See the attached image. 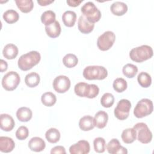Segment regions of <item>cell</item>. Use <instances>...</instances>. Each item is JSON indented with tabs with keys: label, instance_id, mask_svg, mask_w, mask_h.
Returning <instances> with one entry per match:
<instances>
[{
	"label": "cell",
	"instance_id": "cell-20",
	"mask_svg": "<svg viewBox=\"0 0 154 154\" xmlns=\"http://www.w3.org/2000/svg\"><path fill=\"white\" fill-rule=\"evenodd\" d=\"M32 116V111L28 107H20L16 111V117L17 119L22 122H27L29 121L31 119Z\"/></svg>",
	"mask_w": 154,
	"mask_h": 154
},
{
	"label": "cell",
	"instance_id": "cell-24",
	"mask_svg": "<svg viewBox=\"0 0 154 154\" xmlns=\"http://www.w3.org/2000/svg\"><path fill=\"white\" fill-rule=\"evenodd\" d=\"M62 20L65 26L72 27L74 26L76 20V14L70 10L66 11L62 16Z\"/></svg>",
	"mask_w": 154,
	"mask_h": 154
},
{
	"label": "cell",
	"instance_id": "cell-21",
	"mask_svg": "<svg viewBox=\"0 0 154 154\" xmlns=\"http://www.w3.org/2000/svg\"><path fill=\"white\" fill-rule=\"evenodd\" d=\"M79 128L83 131H89L94 128L93 117L90 116H85L79 121Z\"/></svg>",
	"mask_w": 154,
	"mask_h": 154
},
{
	"label": "cell",
	"instance_id": "cell-16",
	"mask_svg": "<svg viewBox=\"0 0 154 154\" xmlns=\"http://www.w3.org/2000/svg\"><path fill=\"white\" fill-rule=\"evenodd\" d=\"M108 120V115L107 112L104 111H98L93 118L94 126L99 129L104 128Z\"/></svg>",
	"mask_w": 154,
	"mask_h": 154
},
{
	"label": "cell",
	"instance_id": "cell-29",
	"mask_svg": "<svg viewBox=\"0 0 154 154\" xmlns=\"http://www.w3.org/2000/svg\"><path fill=\"white\" fill-rule=\"evenodd\" d=\"M4 20L9 24H12L16 22L19 19L18 13L13 9H10L5 11L3 14Z\"/></svg>",
	"mask_w": 154,
	"mask_h": 154
},
{
	"label": "cell",
	"instance_id": "cell-34",
	"mask_svg": "<svg viewBox=\"0 0 154 154\" xmlns=\"http://www.w3.org/2000/svg\"><path fill=\"white\" fill-rule=\"evenodd\" d=\"M63 63L67 68H72L77 65L78 59L75 55L73 54H67L63 57Z\"/></svg>",
	"mask_w": 154,
	"mask_h": 154
},
{
	"label": "cell",
	"instance_id": "cell-33",
	"mask_svg": "<svg viewBox=\"0 0 154 154\" xmlns=\"http://www.w3.org/2000/svg\"><path fill=\"white\" fill-rule=\"evenodd\" d=\"M122 72L126 77L132 78L137 75L138 72V67L132 64H126L123 66Z\"/></svg>",
	"mask_w": 154,
	"mask_h": 154
},
{
	"label": "cell",
	"instance_id": "cell-5",
	"mask_svg": "<svg viewBox=\"0 0 154 154\" xmlns=\"http://www.w3.org/2000/svg\"><path fill=\"white\" fill-rule=\"evenodd\" d=\"M82 15L90 22L94 23L101 18V12L92 2L85 3L81 7Z\"/></svg>",
	"mask_w": 154,
	"mask_h": 154
},
{
	"label": "cell",
	"instance_id": "cell-39",
	"mask_svg": "<svg viewBox=\"0 0 154 154\" xmlns=\"http://www.w3.org/2000/svg\"><path fill=\"white\" fill-rule=\"evenodd\" d=\"M51 153H60V154H66V152L65 148L61 146H57L53 147L51 150Z\"/></svg>",
	"mask_w": 154,
	"mask_h": 154
},
{
	"label": "cell",
	"instance_id": "cell-31",
	"mask_svg": "<svg viewBox=\"0 0 154 154\" xmlns=\"http://www.w3.org/2000/svg\"><path fill=\"white\" fill-rule=\"evenodd\" d=\"M138 84L143 88L149 87L152 84V78L150 75L144 72H140L137 76Z\"/></svg>",
	"mask_w": 154,
	"mask_h": 154
},
{
	"label": "cell",
	"instance_id": "cell-26",
	"mask_svg": "<svg viewBox=\"0 0 154 154\" xmlns=\"http://www.w3.org/2000/svg\"><path fill=\"white\" fill-rule=\"evenodd\" d=\"M15 2L18 8L24 13L30 12L34 7V3L32 0H16Z\"/></svg>",
	"mask_w": 154,
	"mask_h": 154
},
{
	"label": "cell",
	"instance_id": "cell-38",
	"mask_svg": "<svg viewBox=\"0 0 154 154\" xmlns=\"http://www.w3.org/2000/svg\"><path fill=\"white\" fill-rule=\"evenodd\" d=\"M29 135L28 129L25 126H20L16 132V137L19 140H25Z\"/></svg>",
	"mask_w": 154,
	"mask_h": 154
},
{
	"label": "cell",
	"instance_id": "cell-2",
	"mask_svg": "<svg viewBox=\"0 0 154 154\" xmlns=\"http://www.w3.org/2000/svg\"><path fill=\"white\" fill-rule=\"evenodd\" d=\"M74 91L79 97L93 99L98 95L99 88L95 84H88L81 82L75 85Z\"/></svg>",
	"mask_w": 154,
	"mask_h": 154
},
{
	"label": "cell",
	"instance_id": "cell-14",
	"mask_svg": "<svg viewBox=\"0 0 154 154\" xmlns=\"http://www.w3.org/2000/svg\"><path fill=\"white\" fill-rule=\"evenodd\" d=\"M15 125L13 118L7 114H2L0 116V127L4 131H11Z\"/></svg>",
	"mask_w": 154,
	"mask_h": 154
},
{
	"label": "cell",
	"instance_id": "cell-30",
	"mask_svg": "<svg viewBox=\"0 0 154 154\" xmlns=\"http://www.w3.org/2000/svg\"><path fill=\"white\" fill-rule=\"evenodd\" d=\"M41 101L46 106H53L57 101L56 96L52 92H46L42 95Z\"/></svg>",
	"mask_w": 154,
	"mask_h": 154
},
{
	"label": "cell",
	"instance_id": "cell-41",
	"mask_svg": "<svg viewBox=\"0 0 154 154\" xmlns=\"http://www.w3.org/2000/svg\"><path fill=\"white\" fill-rule=\"evenodd\" d=\"M8 68V64L7 63L4 61V60L1 59V63H0V69H1V72H4L7 70Z\"/></svg>",
	"mask_w": 154,
	"mask_h": 154
},
{
	"label": "cell",
	"instance_id": "cell-27",
	"mask_svg": "<svg viewBox=\"0 0 154 154\" xmlns=\"http://www.w3.org/2000/svg\"><path fill=\"white\" fill-rule=\"evenodd\" d=\"M40 81V76L35 72H31L27 74L25 78L26 85L31 88L35 87L38 85Z\"/></svg>",
	"mask_w": 154,
	"mask_h": 154
},
{
	"label": "cell",
	"instance_id": "cell-11",
	"mask_svg": "<svg viewBox=\"0 0 154 154\" xmlns=\"http://www.w3.org/2000/svg\"><path fill=\"white\" fill-rule=\"evenodd\" d=\"M52 85L55 91L59 93H64L69 90L70 81L67 76L60 75L54 79Z\"/></svg>",
	"mask_w": 154,
	"mask_h": 154
},
{
	"label": "cell",
	"instance_id": "cell-19",
	"mask_svg": "<svg viewBox=\"0 0 154 154\" xmlns=\"http://www.w3.org/2000/svg\"><path fill=\"white\" fill-rule=\"evenodd\" d=\"M110 10L113 14L120 16H123L127 12L128 6L125 3L123 2L116 1L111 4Z\"/></svg>",
	"mask_w": 154,
	"mask_h": 154
},
{
	"label": "cell",
	"instance_id": "cell-28",
	"mask_svg": "<svg viewBox=\"0 0 154 154\" xmlns=\"http://www.w3.org/2000/svg\"><path fill=\"white\" fill-rule=\"evenodd\" d=\"M60 132L56 128H50L45 133L46 139L50 143H56L60 139Z\"/></svg>",
	"mask_w": 154,
	"mask_h": 154
},
{
	"label": "cell",
	"instance_id": "cell-35",
	"mask_svg": "<svg viewBox=\"0 0 154 154\" xmlns=\"http://www.w3.org/2000/svg\"><path fill=\"white\" fill-rule=\"evenodd\" d=\"M112 87L118 93H122L126 90L128 84L126 81L125 79L122 78H118L114 81Z\"/></svg>",
	"mask_w": 154,
	"mask_h": 154
},
{
	"label": "cell",
	"instance_id": "cell-15",
	"mask_svg": "<svg viewBox=\"0 0 154 154\" xmlns=\"http://www.w3.org/2000/svg\"><path fill=\"white\" fill-rule=\"evenodd\" d=\"M94 24L89 22L83 15H81L78 19V28L79 31L83 34H89L94 29Z\"/></svg>",
	"mask_w": 154,
	"mask_h": 154
},
{
	"label": "cell",
	"instance_id": "cell-25",
	"mask_svg": "<svg viewBox=\"0 0 154 154\" xmlns=\"http://www.w3.org/2000/svg\"><path fill=\"white\" fill-rule=\"evenodd\" d=\"M123 141L126 144L132 143L137 138L135 130L132 128H127L123 130L121 135Z\"/></svg>",
	"mask_w": 154,
	"mask_h": 154
},
{
	"label": "cell",
	"instance_id": "cell-22",
	"mask_svg": "<svg viewBox=\"0 0 154 154\" xmlns=\"http://www.w3.org/2000/svg\"><path fill=\"white\" fill-rule=\"evenodd\" d=\"M18 52V48L15 45L9 43L4 46L2 51V54L5 58L8 60H13L17 57Z\"/></svg>",
	"mask_w": 154,
	"mask_h": 154
},
{
	"label": "cell",
	"instance_id": "cell-17",
	"mask_svg": "<svg viewBox=\"0 0 154 154\" xmlns=\"http://www.w3.org/2000/svg\"><path fill=\"white\" fill-rule=\"evenodd\" d=\"M28 147L29 149L33 152H40L45 149L46 143L42 138L38 137H34L29 141Z\"/></svg>",
	"mask_w": 154,
	"mask_h": 154
},
{
	"label": "cell",
	"instance_id": "cell-7",
	"mask_svg": "<svg viewBox=\"0 0 154 154\" xmlns=\"http://www.w3.org/2000/svg\"><path fill=\"white\" fill-rule=\"evenodd\" d=\"M133 128L135 130L137 140L143 144L149 143L152 139V133L147 125L143 122L135 124Z\"/></svg>",
	"mask_w": 154,
	"mask_h": 154
},
{
	"label": "cell",
	"instance_id": "cell-37",
	"mask_svg": "<svg viewBox=\"0 0 154 154\" xmlns=\"http://www.w3.org/2000/svg\"><path fill=\"white\" fill-rule=\"evenodd\" d=\"M114 103V97L110 93H105L100 99V103L104 108H109Z\"/></svg>",
	"mask_w": 154,
	"mask_h": 154
},
{
	"label": "cell",
	"instance_id": "cell-36",
	"mask_svg": "<svg viewBox=\"0 0 154 154\" xmlns=\"http://www.w3.org/2000/svg\"><path fill=\"white\" fill-rule=\"evenodd\" d=\"M94 151L97 153H103L106 149V142L103 138L97 137L93 141Z\"/></svg>",
	"mask_w": 154,
	"mask_h": 154
},
{
	"label": "cell",
	"instance_id": "cell-3",
	"mask_svg": "<svg viewBox=\"0 0 154 154\" xmlns=\"http://www.w3.org/2000/svg\"><path fill=\"white\" fill-rule=\"evenodd\" d=\"M153 54L152 47L144 45L132 49L129 52V57L133 61L141 63L150 59Z\"/></svg>",
	"mask_w": 154,
	"mask_h": 154
},
{
	"label": "cell",
	"instance_id": "cell-13",
	"mask_svg": "<svg viewBox=\"0 0 154 154\" xmlns=\"http://www.w3.org/2000/svg\"><path fill=\"white\" fill-rule=\"evenodd\" d=\"M107 151L111 154H126L128 150L126 148L122 146L120 143L117 138H112L107 144L106 146Z\"/></svg>",
	"mask_w": 154,
	"mask_h": 154
},
{
	"label": "cell",
	"instance_id": "cell-6",
	"mask_svg": "<svg viewBox=\"0 0 154 154\" xmlns=\"http://www.w3.org/2000/svg\"><path fill=\"white\" fill-rule=\"evenodd\" d=\"M153 109V102L151 100L146 98L141 99L137 103L134 110V116L138 119L143 118L150 114Z\"/></svg>",
	"mask_w": 154,
	"mask_h": 154
},
{
	"label": "cell",
	"instance_id": "cell-1",
	"mask_svg": "<svg viewBox=\"0 0 154 154\" xmlns=\"http://www.w3.org/2000/svg\"><path fill=\"white\" fill-rule=\"evenodd\" d=\"M40 59V53L35 51H32L21 55L18 60L17 65L20 70L26 71L37 65Z\"/></svg>",
	"mask_w": 154,
	"mask_h": 154
},
{
	"label": "cell",
	"instance_id": "cell-23",
	"mask_svg": "<svg viewBox=\"0 0 154 154\" xmlns=\"http://www.w3.org/2000/svg\"><path fill=\"white\" fill-rule=\"evenodd\" d=\"M45 31L47 35L51 38H56L58 37L61 31L60 23L55 20L51 25L45 26Z\"/></svg>",
	"mask_w": 154,
	"mask_h": 154
},
{
	"label": "cell",
	"instance_id": "cell-4",
	"mask_svg": "<svg viewBox=\"0 0 154 154\" xmlns=\"http://www.w3.org/2000/svg\"><path fill=\"white\" fill-rule=\"evenodd\" d=\"M82 75L87 80H103L107 77L108 71L101 66H89L84 69Z\"/></svg>",
	"mask_w": 154,
	"mask_h": 154
},
{
	"label": "cell",
	"instance_id": "cell-32",
	"mask_svg": "<svg viewBox=\"0 0 154 154\" xmlns=\"http://www.w3.org/2000/svg\"><path fill=\"white\" fill-rule=\"evenodd\" d=\"M55 13L53 11L47 10L42 14L41 21L45 26H48L55 21Z\"/></svg>",
	"mask_w": 154,
	"mask_h": 154
},
{
	"label": "cell",
	"instance_id": "cell-10",
	"mask_svg": "<svg viewBox=\"0 0 154 154\" xmlns=\"http://www.w3.org/2000/svg\"><path fill=\"white\" fill-rule=\"evenodd\" d=\"M131 108V103L129 100L125 99H121L117 103L114 109V113L115 117L120 120L126 119L129 116Z\"/></svg>",
	"mask_w": 154,
	"mask_h": 154
},
{
	"label": "cell",
	"instance_id": "cell-8",
	"mask_svg": "<svg viewBox=\"0 0 154 154\" xmlns=\"http://www.w3.org/2000/svg\"><path fill=\"white\" fill-rule=\"evenodd\" d=\"M20 81L19 75L14 71L7 73L2 78V85L7 91H13L17 88Z\"/></svg>",
	"mask_w": 154,
	"mask_h": 154
},
{
	"label": "cell",
	"instance_id": "cell-12",
	"mask_svg": "<svg viewBox=\"0 0 154 154\" xmlns=\"http://www.w3.org/2000/svg\"><path fill=\"white\" fill-rule=\"evenodd\" d=\"M90 150V144L87 141L79 140L70 147L69 152L71 154H87Z\"/></svg>",
	"mask_w": 154,
	"mask_h": 154
},
{
	"label": "cell",
	"instance_id": "cell-42",
	"mask_svg": "<svg viewBox=\"0 0 154 154\" xmlns=\"http://www.w3.org/2000/svg\"><path fill=\"white\" fill-rule=\"evenodd\" d=\"M54 1L52 0V1H49V0H38L37 1V3L41 5V6H46L48 5L52 2H54Z\"/></svg>",
	"mask_w": 154,
	"mask_h": 154
},
{
	"label": "cell",
	"instance_id": "cell-9",
	"mask_svg": "<svg viewBox=\"0 0 154 154\" xmlns=\"http://www.w3.org/2000/svg\"><path fill=\"white\" fill-rule=\"evenodd\" d=\"M115 40V34L112 31H107L104 32L98 37L97 40V46L100 51H108L114 45Z\"/></svg>",
	"mask_w": 154,
	"mask_h": 154
},
{
	"label": "cell",
	"instance_id": "cell-18",
	"mask_svg": "<svg viewBox=\"0 0 154 154\" xmlns=\"http://www.w3.org/2000/svg\"><path fill=\"white\" fill-rule=\"evenodd\" d=\"M15 147V143L11 138L8 137H0V151L4 153L11 152Z\"/></svg>",
	"mask_w": 154,
	"mask_h": 154
},
{
	"label": "cell",
	"instance_id": "cell-40",
	"mask_svg": "<svg viewBox=\"0 0 154 154\" xmlns=\"http://www.w3.org/2000/svg\"><path fill=\"white\" fill-rule=\"evenodd\" d=\"M83 1H78V0H69L67 1L66 2L67 4L70 6V7H75L78 6Z\"/></svg>",
	"mask_w": 154,
	"mask_h": 154
}]
</instances>
